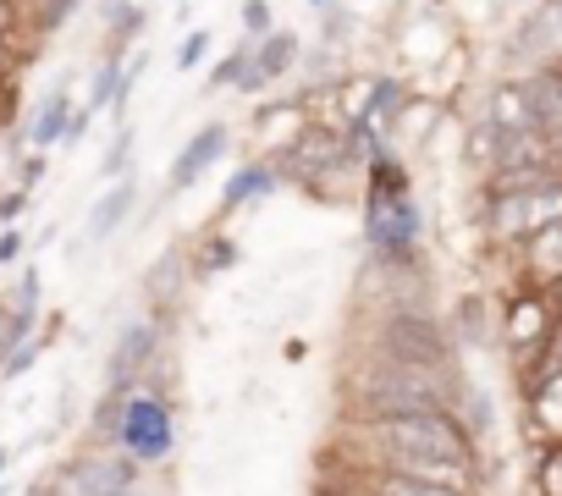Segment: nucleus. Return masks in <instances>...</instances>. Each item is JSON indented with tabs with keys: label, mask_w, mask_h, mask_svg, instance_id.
I'll use <instances>...</instances> for the list:
<instances>
[{
	"label": "nucleus",
	"mask_w": 562,
	"mask_h": 496,
	"mask_svg": "<svg viewBox=\"0 0 562 496\" xmlns=\"http://www.w3.org/2000/svg\"><path fill=\"white\" fill-rule=\"evenodd\" d=\"M463 403V381L458 370H414V364H381L359 397L364 419H386V414H430V408H458Z\"/></svg>",
	"instance_id": "obj_1"
},
{
	"label": "nucleus",
	"mask_w": 562,
	"mask_h": 496,
	"mask_svg": "<svg viewBox=\"0 0 562 496\" xmlns=\"http://www.w3.org/2000/svg\"><path fill=\"white\" fill-rule=\"evenodd\" d=\"M375 452H425V458H474V436L458 419V408H430V414H386V419H364Z\"/></svg>",
	"instance_id": "obj_2"
},
{
	"label": "nucleus",
	"mask_w": 562,
	"mask_h": 496,
	"mask_svg": "<svg viewBox=\"0 0 562 496\" xmlns=\"http://www.w3.org/2000/svg\"><path fill=\"white\" fill-rule=\"evenodd\" d=\"M375 348L386 364H414V370H458V337L425 309L386 315L375 331Z\"/></svg>",
	"instance_id": "obj_3"
},
{
	"label": "nucleus",
	"mask_w": 562,
	"mask_h": 496,
	"mask_svg": "<svg viewBox=\"0 0 562 496\" xmlns=\"http://www.w3.org/2000/svg\"><path fill=\"white\" fill-rule=\"evenodd\" d=\"M342 160H348V133L342 127H326V122H310V116L299 122V133L288 144L270 155V166L281 177H293V182H315L321 171H331Z\"/></svg>",
	"instance_id": "obj_4"
},
{
	"label": "nucleus",
	"mask_w": 562,
	"mask_h": 496,
	"mask_svg": "<svg viewBox=\"0 0 562 496\" xmlns=\"http://www.w3.org/2000/svg\"><path fill=\"white\" fill-rule=\"evenodd\" d=\"M507 342H513V359H518V364H540V359H551L557 315H551V304H546L540 288H529V293H518V298L507 304Z\"/></svg>",
	"instance_id": "obj_5"
},
{
	"label": "nucleus",
	"mask_w": 562,
	"mask_h": 496,
	"mask_svg": "<svg viewBox=\"0 0 562 496\" xmlns=\"http://www.w3.org/2000/svg\"><path fill=\"white\" fill-rule=\"evenodd\" d=\"M138 485V458H72L56 480H50V496H116V491H133Z\"/></svg>",
	"instance_id": "obj_6"
},
{
	"label": "nucleus",
	"mask_w": 562,
	"mask_h": 496,
	"mask_svg": "<svg viewBox=\"0 0 562 496\" xmlns=\"http://www.w3.org/2000/svg\"><path fill=\"white\" fill-rule=\"evenodd\" d=\"M116 441H122V447H127L138 463L166 458V452H171V414H166V403H160V397L133 392V397H127V414H122Z\"/></svg>",
	"instance_id": "obj_7"
},
{
	"label": "nucleus",
	"mask_w": 562,
	"mask_h": 496,
	"mask_svg": "<svg viewBox=\"0 0 562 496\" xmlns=\"http://www.w3.org/2000/svg\"><path fill=\"white\" fill-rule=\"evenodd\" d=\"M299 61H304V40L288 34V29H270L265 40H254V61H248V72L237 78V89H243V94H265L270 83L288 78Z\"/></svg>",
	"instance_id": "obj_8"
},
{
	"label": "nucleus",
	"mask_w": 562,
	"mask_h": 496,
	"mask_svg": "<svg viewBox=\"0 0 562 496\" xmlns=\"http://www.w3.org/2000/svg\"><path fill=\"white\" fill-rule=\"evenodd\" d=\"M485 116L513 138V133H546L540 122V100H535V83L529 78H496L491 94H485Z\"/></svg>",
	"instance_id": "obj_9"
},
{
	"label": "nucleus",
	"mask_w": 562,
	"mask_h": 496,
	"mask_svg": "<svg viewBox=\"0 0 562 496\" xmlns=\"http://www.w3.org/2000/svg\"><path fill=\"white\" fill-rule=\"evenodd\" d=\"M226 144H232V127H226V122H204V127L177 149V160H171V171H166V199H171V193H188V188L226 155Z\"/></svg>",
	"instance_id": "obj_10"
},
{
	"label": "nucleus",
	"mask_w": 562,
	"mask_h": 496,
	"mask_svg": "<svg viewBox=\"0 0 562 496\" xmlns=\"http://www.w3.org/2000/svg\"><path fill=\"white\" fill-rule=\"evenodd\" d=\"M381 469H397V474H414V480H436V485H452V491H474L480 485V463L469 458H425V452H386Z\"/></svg>",
	"instance_id": "obj_11"
},
{
	"label": "nucleus",
	"mask_w": 562,
	"mask_h": 496,
	"mask_svg": "<svg viewBox=\"0 0 562 496\" xmlns=\"http://www.w3.org/2000/svg\"><path fill=\"white\" fill-rule=\"evenodd\" d=\"M155 342H160L155 320H133V326L116 337V348H111V386H138L144 364L155 359Z\"/></svg>",
	"instance_id": "obj_12"
},
{
	"label": "nucleus",
	"mask_w": 562,
	"mask_h": 496,
	"mask_svg": "<svg viewBox=\"0 0 562 496\" xmlns=\"http://www.w3.org/2000/svg\"><path fill=\"white\" fill-rule=\"evenodd\" d=\"M524 271H529L535 288H557L562 282V215L524 237Z\"/></svg>",
	"instance_id": "obj_13"
},
{
	"label": "nucleus",
	"mask_w": 562,
	"mask_h": 496,
	"mask_svg": "<svg viewBox=\"0 0 562 496\" xmlns=\"http://www.w3.org/2000/svg\"><path fill=\"white\" fill-rule=\"evenodd\" d=\"M524 408H529L535 430L562 436V364H546V370L529 375V386H524Z\"/></svg>",
	"instance_id": "obj_14"
},
{
	"label": "nucleus",
	"mask_w": 562,
	"mask_h": 496,
	"mask_svg": "<svg viewBox=\"0 0 562 496\" xmlns=\"http://www.w3.org/2000/svg\"><path fill=\"white\" fill-rule=\"evenodd\" d=\"M133 204H138V182H133V177H116V182L94 199V210H89V221H83V237H89V243H105V237L127 221Z\"/></svg>",
	"instance_id": "obj_15"
},
{
	"label": "nucleus",
	"mask_w": 562,
	"mask_h": 496,
	"mask_svg": "<svg viewBox=\"0 0 562 496\" xmlns=\"http://www.w3.org/2000/svg\"><path fill=\"white\" fill-rule=\"evenodd\" d=\"M67 127H72V94H67V83H61V89H50V94L40 100V111H34V122H29V144H34V149H50V144L67 138Z\"/></svg>",
	"instance_id": "obj_16"
},
{
	"label": "nucleus",
	"mask_w": 562,
	"mask_h": 496,
	"mask_svg": "<svg viewBox=\"0 0 562 496\" xmlns=\"http://www.w3.org/2000/svg\"><path fill=\"white\" fill-rule=\"evenodd\" d=\"M502 149H507V133L485 116V122H474L469 133H463V166H474L480 177H491L496 166H502Z\"/></svg>",
	"instance_id": "obj_17"
},
{
	"label": "nucleus",
	"mask_w": 562,
	"mask_h": 496,
	"mask_svg": "<svg viewBox=\"0 0 562 496\" xmlns=\"http://www.w3.org/2000/svg\"><path fill=\"white\" fill-rule=\"evenodd\" d=\"M276 182H281V171H276L270 160H254V166L232 171V182H226V193H221V210H243L248 199H265V193H276Z\"/></svg>",
	"instance_id": "obj_18"
},
{
	"label": "nucleus",
	"mask_w": 562,
	"mask_h": 496,
	"mask_svg": "<svg viewBox=\"0 0 562 496\" xmlns=\"http://www.w3.org/2000/svg\"><path fill=\"white\" fill-rule=\"evenodd\" d=\"M370 491H375V496H474V491H452V485L414 480V474H397V469H375Z\"/></svg>",
	"instance_id": "obj_19"
},
{
	"label": "nucleus",
	"mask_w": 562,
	"mask_h": 496,
	"mask_svg": "<svg viewBox=\"0 0 562 496\" xmlns=\"http://www.w3.org/2000/svg\"><path fill=\"white\" fill-rule=\"evenodd\" d=\"M430 122H441V105L436 100H419V94H408V105L397 111V122H392V138H403V144H419L425 133H430ZM386 138V144H392Z\"/></svg>",
	"instance_id": "obj_20"
},
{
	"label": "nucleus",
	"mask_w": 562,
	"mask_h": 496,
	"mask_svg": "<svg viewBox=\"0 0 562 496\" xmlns=\"http://www.w3.org/2000/svg\"><path fill=\"white\" fill-rule=\"evenodd\" d=\"M452 337H458V348H480L485 342V298L480 293H463L452 304Z\"/></svg>",
	"instance_id": "obj_21"
},
{
	"label": "nucleus",
	"mask_w": 562,
	"mask_h": 496,
	"mask_svg": "<svg viewBox=\"0 0 562 496\" xmlns=\"http://www.w3.org/2000/svg\"><path fill=\"white\" fill-rule=\"evenodd\" d=\"M144 23H149V12L138 7V0H127V7L111 18V45H105V56H111V61H122V56H127V45H138Z\"/></svg>",
	"instance_id": "obj_22"
},
{
	"label": "nucleus",
	"mask_w": 562,
	"mask_h": 496,
	"mask_svg": "<svg viewBox=\"0 0 562 496\" xmlns=\"http://www.w3.org/2000/svg\"><path fill=\"white\" fill-rule=\"evenodd\" d=\"M248 61H254V40H243L232 56H221V61L210 67V83H204V94H215V89H237V78L248 72Z\"/></svg>",
	"instance_id": "obj_23"
},
{
	"label": "nucleus",
	"mask_w": 562,
	"mask_h": 496,
	"mask_svg": "<svg viewBox=\"0 0 562 496\" xmlns=\"http://www.w3.org/2000/svg\"><path fill=\"white\" fill-rule=\"evenodd\" d=\"M182 288V255H177V248H171V255H160V266L144 277V293L155 298V304H166L171 293Z\"/></svg>",
	"instance_id": "obj_24"
},
{
	"label": "nucleus",
	"mask_w": 562,
	"mask_h": 496,
	"mask_svg": "<svg viewBox=\"0 0 562 496\" xmlns=\"http://www.w3.org/2000/svg\"><path fill=\"white\" fill-rule=\"evenodd\" d=\"M215 45V29H188V40L177 45V72H199V61L210 56Z\"/></svg>",
	"instance_id": "obj_25"
},
{
	"label": "nucleus",
	"mask_w": 562,
	"mask_h": 496,
	"mask_svg": "<svg viewBox=\"0 0 562 496\" xmlns=\"http://www.w3.org/2000/svg\"><path fill=\"white\" fill-rule=\"evenodd\" d=\"M237 18H243V34H248V40H265V34L276 29L270 0H243V12H237Z\"/></svg>",
	"instance_id": "obj_26"
},
{
	"label": "nucleus",
	"mask_w": 562,
	"mask_h": 496,
	"mask_svg": "<svg viewBox=\"0 0 562 496\" xmlns=\"http://www.w3.org/2000/svg\"><path fill=\"white\" fill-rule=\"evenodd\" d=\"M529 78H535V83H540V89H546V94L562 105V45H557V50H546V56H540V67H535Z\"/></svg>",
	"instance_id": "obj_27"
},
{
	"label": "nucleus",
	"mask_w": 562,
	"mask_h": 496,
	"mask_svg": "<svg viewBox=\"0 0 562 496\" xmlns=\"http://www.w3.org/2000/svg\"><path fill=\"white\" fill-rule=\"evenodd\" d=\"M232 266H237V243H232V237H210V243H204L199 271H210V277H215V271H232Z\"/></svg>",
	"instance_id": "obj_28"
},
{
	"label": "nucleus",
	"mask_w": 562,
	"mask_h": 496,
	"mask_svg": "<svg viewBox=\"0 0 562 496\" xmlns=\"http://www.w3.org/2000/svg\"><path fill=\"white\" fill-rule=\"evenodd\" d=\"M535 485H540V496H562V441H557V447H546Z\"/></svg>",
	"instance_id": "obj_29"
},
{
	"label": "nucleus",
	"mask_w": 562,
	"mask_h": 496,
	"mask_svg": "<svg viewBox=\"0 0 562 496\" xmlns=\"http://www.w3.org/2000/svg\"><path fill=\"white\" fill-rule=\"evenodd\" d=\"M127 160H133V133L122 127V133H116V144H111V149H105V160H100V177H111V182H116V177L127 171Z\"/></svg>",
	"instance_id": "obj_30"
},
{
	"label": "nucleus",
	"mask_w": 562,
	"mask_h": 496,
	"mask_svg": "<svg viewBox=\"0 0 562 496\" xmlns=\"http://www.w3.org/2000/svg\"><path fill=\"white\" fill-rule=\"evenodd\" d=\"M40 353H45V337H29V342H23V348L7 359V364H0V375H7V381H18V375H23V370H29Z\"/></svg>",
	"instance_id": "obj_31"
},
{
	"label": "nucleus",
	"mask_w": 562,
	"mask_h": 496,
	"mask_svg": "<svg viewBox=\"0 0 562 496\" xmlns=\"http://www.w3.org/2000/svg\"><path fill=\"white\" fill-rule=\"evenodd\" d=\"M348 34H353V18H342L337 7H326V34H321V40H326V45H342Z\"/></svg>",
	"instance_id": "obj_32"
},
{
	"label": "nucleus",
	"mask_w": 562,
	"mask_h": 496,
	"mask_svg": "<svg viewBox=\"0 0 562 496\" xmlns=\"http://www.w3.org/2000/svg\"><path fill=\"white\" fill-rule=\"evenodd\" d=\"M18 255H23V232H0V266H18Z\"/></svg>",
	"instance_id": "obj_33"
},
{
	"label": "nucleus",
	"mask_w": 562,
	"mask_h": 496,
	"mask_svg": "<svg viewBox=\"0 0 562 496\" xmlns=\"http://www.w3.org/2000/svg\"><path fill=\"white\" fill-rule=\"evenodd\" d=\"M23 204H29V188H18V193H7V199H0V221H7V226H12V221L23 215Z\"/></svg>",
	"instance_id": "obj_34"
},
{
	"label": "nucleus",
	"mask_w": 562,
	"mask_h": 496,
	"mask_svg": "<svg viewBox=\"0 0 562 496\" xmlns=\"http://www.w3.org/2000/svg\"><path fill=\"white\" fill-rule=\"evenodd\" d=\"M40 177H45V149H40V155H29V160H23V188H34V182H40Z\"/></svg>",
	"instance_id": "obj_35"
},
{
	"label": "nucleus",
	"mask_w": 562,
	"mask_h": 496,
	"mask_svg": "<svg viewBox=\"0 0 562 496\" xmlns=\"http://www.w3.org/2000/svg\"><path fill=\"white\" fill-rule=\"evenodd\" d=\"M310 7H315V12H326V7H337V0H310Z\"/></svg>",
	"instance_id": "obj_36"
},
{
	"label": "nucleus",
	"mask_w": 562,
	"mask_h": 496,
	"mask_svg": "<svg viewBox=\"0 0 562 496\" xmlns=\"http://www.w3.org/2000/svg\"><path fill=\"white\" fill-rule=\"evenodd\" d=\"M0 469H7V452H0Z\"/></svg>",
	"instance_id": "obj_37"
}]
</instances>
